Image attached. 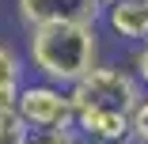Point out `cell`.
Segmentation results:
<instances>
[{
	"mask_svg": "<svg viewBox=\"0 0 148 144\" xmlns=\"http://www.w3.org/2000/svg\"><path fill=\"white\" fill-rule=\"evenodd\" d=\"M27 144H76V136L65 129H42V133H31Z\"/></svg>",
	"mask_w": 148,
	"mask_h": 144,
	"instance_id": "ba28073f",
	"label": "cell"
},
{
	"mask_svg": "<svg viewBox=\"0 0 148 144\" xmlns=\"http://www.w3.org/2000/svg\"><path fill=\"white\" fill-rule=\"evenodd\" d=\"M72 110H114V114H133L140 102V80L125 68L114 65H95L84 80H76L72 87Z\"/></svg>",
	"mask_w": 148,
	"mask_h": 144,
	"instance_id": "7a4b0ae2",
	"label": "cell"
},
{
	"mask_svg": "<svg viewBox=\"0 0 148 144\" xmlns=\"http://www.w3.org/2000/svg\"><path fill=\"white\" fill-rule=\"evenodd\" d=\"M31 65L42 80L72 87L99 65V34L95 23H42L27 31Z\"/></svg>",
	"mask_w": 148,
	"mask_h": 144,
	"instance_id": "6da1fadb",
	"label": "cell"
},
{
	"mask_svg": "<svg viewBox=\"0 0 148 144\" xmlns=\"http://www.w3.org/2000/svg\"><path fill=\"white\" fill-rule=\"evenodd\" d=\"M133 140L148 144V95H140V102L133 110Z\"/></svg>",
	"mask_w": 148,
	"mask_h": 144,
	"instance_id": "52a82bcc",
	"label": "cell"
},
{
	"mask_svg": "<svg viewBox=\"0 0 148 144\" xmlns=\"http://www.w3.org/2000/svg\"><path fill=\"white\" fill-rule=\"evenodd\" d=\"M19 23L31 31L42 23H99L103 4L99 0H15Z\"/></svg>",
	"mask_w": 148,
	"mask_h": 144,
	"instance_id": "277c9868",
	"label": "cell"
},
{
	"mask_svg": "<svg viewBox=\"0 0 148 144\" xmlns=\"http://www.w3.org/2000/svg\"><path fill=\"white\" fill-rule=\"evenodd\" d=\"M31 133L34 129L23 121V114L15 106H4V110H0V144H27Z\"/></svg>",
	"mask_w": 148,
	"mask_h": 144,
	"instance_id": "8992f818",
	"label": "cell"
},
{
	"mask_svg": "<svg viewBox=\"0 0 148 144\" xmlns=\"http://www.w3.org/2000/svg\"><path fill=\"white\" fill-rule=\"evenodd\" d=\"M133 76L140 80V87H148V38L137 46V53H133Z\"/></svg>",
	"mask_w": 148,
	"mask_h": 144,
	"instance_id": "9c48e42d",
	"label": "cell"
},
{
	"mask_svg": "<svg viewBox=\"0 0 148 144\" xmlns=\"http://www.w3.org/2000/svg\"><path fill=\"white\" fill-rule=\"evenodd\" d=\"M99 4H103V8H106V4H114V0H99Z\"/></svg>",
	"mask_w": 148,
	"mask_h": 144,
	"instance_id": "30bf717a",
	"label": "cell"
},
{
	"mask_svg": "<svg viewBox=\"0 0 148 144\" xmlns=\"http://www.w3.org/2000/svg\"><path fill=\"white\" fill-rule=\"evenodd\" d=\"M15 110L23 114V121L31 125L34 133H42V129L76 133L72 95H69V87H61V83H53V80H38V83H27V80H23Z\"/></svg>",
	"mask_w": 148,
	"mask_h": 144,
	"instance_id": "3957f363",
	"label": "cell"
},
{
	"mask_svg": "<svg viewBox=\"0 0 148 144\" xmlns=\"http://www.w3.org/2000/svg\"><path fill=\"white\" fill-rule=\"evenodd\" d=\"M19 87H23V61L8 42H0V110L19 102Z\"/></svg>",
	"mask_w": 148,
	"mask_h": 144,
	"instance_id": "5b68a950",
	"label": "cell"
}]
</instances>
